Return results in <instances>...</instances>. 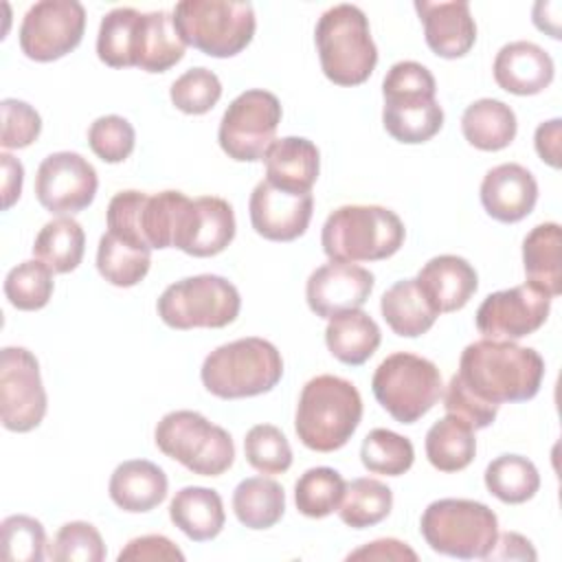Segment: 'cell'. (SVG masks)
Returning <instances> with one entry per match:
<instances>
[{
    "mask_svg": "<svg viewBox=\"0 0 562 562\" xmlns=\"http://www.w3.org/2000/svg\"><path fill=\"white\" fill-rule=\"evenodd\" d=\"M415 11L424 24L426 44L437 57L457 59L470 53V48L476 42V24L465 0H417Z\"/></svg>",
    "mask_w": 562,
    "mask_h": 562,
    "instance_id": "21",
    "label": "cell"
},
{
    "mask_svg": "<svg viewBox=\"0 0 562 562\" xmlns=\"http://www.w3.org/2000/svg\"><path fill=\"white\" fill-rule=\"evenodd\" d=\"M169 481L160 465L147 459H130L114 468L108 494L112 503L130 514L151 512L167 498Z\"/></svg>",
    "mask_w": 562,
    "mask_h": 562,
    "instance_id": "25",
    "label": "cell"
},
{
    "mask_svg": "<svg viewBox=\"0 0 562 562\" xmlns=\"http://www.w3.org/2000/svg\"><path fill=\"white\" fill-rule=\"evenodd\" d=\"M283 375L279 349L259 336L237 338L213 349L200 369L204 389L220 400L255 397L272 391Z\"/></svg>",
    "mask_w": 562,
    "mask_h": 562,
    "instance_id": "5",
    "label": "cell"
},
{
    "mask_svg": "<svg viewBox=\"0 0 562 562\" xmlns=\"http://www.w3.org/2000/svg\"><path fill=\"white\" fill-rule=\"evenodd\" d=\"M147 13L132 7H116L103 15L97 35V55L110 68H130L140 64Z\"/></svg>",
    "mask_w": 562,
    "mask_h": 562,
    "instance_id": "26",
    "label": "cell"
},
{
    "mask_svg": "<svg viewBox=\"0 0 562 562\" xmlns=\"http://www.w3.org/2000/svg\"><path fill=\"white\" fill-rule=\"evenodd\" d=\"M406 237L404 222L386 206L345 204L331 211L321 231L329 261H382L393 257Z\"/></svg>",
    "mask_w": 562,
    "mask_h": 562,
    "instance_id": "3",
    "label": "cell"
},
{
    "mask_svg": "<svg viewBox=\"0 0 562 562\" xmlns=\"http://www.w3.org/2000/svg\"><path fill=\"white\" fill-rule=\"evenodd\" d=\"M86 31V9L77 0H40L22 18L20 48L33 61H55L75 50Z\"/></svg>",
    "mask_w": 562,
    "mask_h": 562,
    "instance_id": "14",
    "label": "cell"
},
{
    "mask_svg": "<svg viewBox=\"0 0 562 562\" xmlns=\"http://www.w3.org/2000/svg\"><path fill=\"white\" fill-rule=\"evenodd\" d=\"M494 81L505 92L518 97H531L549 88L553 81V59L551 55L527 40L505 44L494 57Z\"/></svg>",
    "mask_w": 562,
    "mask_h": 562,
    "instance_id": "22",
    "label": "cell"
},
{
    "mask_svg": "<svg viewBox=\"0 0 562 562\" xmlns=\"http://www.w3.org/2000/svg\"><path fill=\"white\" fill-rule=\"evenodd\" d=\"M536 558L538 553L533 544L516 531H505L496 536L492 551L485 555V560H536Z\"/></svg>",
    "mask_w": 562,
    "mask_h": 562,
    "instance_id": "53",
    "label": "cell"
},
{
    "mask_svg": "<svg viewBox=\"0 0 562 562\" xmlns=\"http://www.w3.org/2000/svg\"><path fill=\"white\" fill-rule=\"evenodd\" d=\"M375 277L362 266L347 261H329L316 268L305 283V299L310 310L321 318L358 310L373 292Z\"/></svg>",
    "mask_w": 562,
    "mask_h": 562,
    "instance_id": "18",
    "label": "cell"
},
{
    "mask_svg": "<svg viewBox=\"0 0 562 562\" xmlns=\"http://www.w3.org/2000/svg\"><path fill=\"white\" fill-rule=\"evenodd\" d=\"M48 558L55 562H101L105 560V544L92 522L72 520L55 533Z\"/></svg>",
    "mask_w": 562,
    "mask_h": 562,
    "instance_id": "46",
    "label": "cell"
},
{
    "mask_svg": "<svg viewBox=\"0 0 562 562\" xmlns=\"http://www.w3.org/2000/svg\"><path fill=\"white\" fill-rule=\"evenodd\" d=\"M437 81L419 61H397L382 81V123L400 143L430 140L443 125V110L435 99Z\"/></svg>",
    "mask_w": 562,
    "mask_h": 562,
    "instance_id": "4",
    "label": "cell"
},
{
    "mask_svg": "<svg viewBox=\"0 0 562 562\" xmlns=\"http://www.w3.org/2000/svg\"><path fill=\"white\" fill-rule=\"evenodd\" d=\"M2 136L0 145L4 149H22L37 140L42 132V119L33 105L20 99H2Z\"/></svg>",
    "mask_w": 562,
    "mask_h": 562,
    "instance_id": "49",
    "label": "cell"
},
{
    "mask_svg": "<svg viewBox=\"0 0 562 562\" xmlns=\"http://www.w3.org/2000/svg\"><path fill=\"white\" fill-rule=\"evenodd\" d=\"M2 162V209H11L20 193H22V180H24V167L20 160H15L11 154H0Z\"/></svg>",
    "mask_w": 562,
    "mask_h": 562,
    "instance_id": "54",
    "label": "cell"
},
{
    "mask_svg": "<svg viewBox=\"0 0 562 562\" xmlns=\"http://www.w3.org/2000/svg\"><path fill=\"white\" fill-rule=\"evenodd\" d=\"M380 342L382 334L378 323L360 307L331 316L325 327L329 353L349 367L364 364L378 351Z\"/></svg>",
    "mask_w": 562,
    "mask_h": 562,
    "instance_id": "28",
    "label": "cell"
},
{
    "mask_svg": "<svg viewBox=\"0 0 562 562\" xmlns=\"http://www.w3.org/2000/svg\"><path fill=\"white\" fill-rule=\"evenodd\" d=\"M195 200L182 191L145 193L140 204V233L151 250L178 248L187 252L195 226Z\"/></svg>",
    "mask_w": 562,
    "mask_h": 562,
    "instance_id": "19",
    "label": "cell"
},
{
    "mask_svg": "<svg viewBox=\"0 0 562 562\" xmlns=\"http://www.w3.org/2000/svg\"><path fill=\"white\" fill-rule=\"evenodd\" d=\"M195 226L189 241L187 255L191 257H215L228 248L235 237V213L233 206L217 195L195 198Z\"/></svg>",
    "mask_w": 562,
    "mask_h": 562,
    "instance_id": "36",
    "label": "cell"
},
{
    "mask_svg": "<svg viewBox=\"0 0 562 562\" xmlns=\"http://www.w3.org/2000/svg\"><path fill=\"white\" fill-rule=\"evenodd\" d=\"M360 461L371 474L400 476L411 470L415 448L408 437L389 428H373L360 446Z\"/></svg>",
    "mask_w": 562,
    "mask_h": 562,
    "instance_id": "40",
    "label": "cell"
},
{
    "mask_svg": "<svg viewBox=\"0 0 562 562\" xmlns=\"http://www.w3.org/2000/svg\"><path fill=\"white\" fill-rule=\"evenodd\" d=\"M88 145L97 158L116 165L130 158L136 145V132L132 123L119 114H105L90 123Z\"/></svg>",
    "mask_w": 562,
    "mask_h": 562,
    "instance_id": "47",
    "label": "cell"
},
{
    "mask_svg": "<svg viewBox=\"0 0 562 562\" xmlns=\"http://www.w3.org/2000/svg\"><path fill=\"white\" fill-rule=\"evenodd\" d=\"M220 97L222 81L213 70L204 66L189 68L169 88L171 103L184 114H206L215 108Z\"/></svg>",
    "mask_w": 562,
    "mask_h": 562,
    "instance_id": "45",
    "label": "cell"
},
{
    "mask_svg": "<svg viewBox=\"0 0 562 562\" xmlns=\"http://www.w3.org/2000/svg\"><path fill=\"white\" fill-rule=\"evenodd\" d=\"M415 281L437 314L465 307L479 288L476 270L459 255L432 257L422 266Z\"/></svg>",
    "mask_w": 562,
    "mask_h": 562,
    "instance_id": "23",
    "label": "cell"
},
{
    "mask_svg": "<svg viewBox=\"0 0 562 562\" xmlns=\"http://www.w3.org/2000/svg\"><path fill=\"white\" fill-rule=\"evenodd\" d=\"M187 44L180 40L173 18L167 11L147 13L145 42L138 68L145 72H167L184 57Z\"/></svg>",
    "mask_w": 562,
    "mask_h": 562,
    "instance_id": "41",
    "label": "cell"
},
{
    "mask_svg": "<svg viewBox=\"0 0 562 562\" xmlns=\"http://www.w3.org/2000/svg\"><path fill=\"white\" fill-rule=\"evenodd\" d=\"M371 391L395 422L415 424L439 402L443 384L435 362L417 353L395 351L378 364Z\"/></svg>",
    "mask_w": 562,
    "mask_h": 562,
    "instance_id": "10",
    "label": "cell"
},
{
    "mask_svg": "<svg viewBox=\"0 0 562 562\" xmlns=\"http://www.w3.org/2000/svg\"><path fill=\"white\" fill-rule=\"evenodd\" d=\"M169 518L193 542L217 538L226 522L222 496L215 490L200 485H189L176 492L169 503Z\"/></svg>",
    "mask_w": 562,
    "mask_h": 562,
    "instance_id": "27",
    "label": "cell"
},
{
    "mask_svg": "<svg viewBox=\"0 0 562 562\" xmlns=\"http://www.w3.org/2000/svg\"><path fill=\"white\" fill-rule=\"evenodd\" d=\"M149 266L151 248L127 241L110 231L101 235L97 248V270L108 283L116 288H132L147 277Z\"/></svg>",
    "mask_w": 562,
    "mask_h": 562,
    "instance_id": "35",
    "label": "cell"
},
{
    "mask_svg": "<svg viewBox=\"0 0 562 562\" xmlns=\"http://www.w3.org/2000/svg\"><path fill=\"white\" fill-rule=\"evenodd\" d=\"M522 266L527 281L551 299L562 292V228L555 222L533 226L522 239Z\"/></svg>",
    "mask_w": 562,
    "mask_h": 562,
    "instance_id": "29",
    "label": "cell"
},
{
    "mask_svg": "<svg viewBox=\"0 0 562 562\" xmlns=\"http://www.w3.org/2000/svg\"><path fill=\"white\" fill-rule=\"evenodd\" d=\"M46 547L44 525L26 514L7 516L0 525V555L7 562H42Z\"/></svg>",
    "mask_w": 562,
    "mask_h": 562,
    "instance_id": "43",
    "label": "cell"
},
{
    "mask_svg": "<svg viewBox=\"0 0 562 562\" xmlns=\"http://www.w3.org/2000/svg\"><path fill=\"white\" fill-rule=\"evenodd\" d=\"M419 531L426 544L441 555L485 560L498 536V518L485 503L439 498L424 509Z\"/></svg>",
    "mask_w": 562,
    "mask_h": 562,
    "instance_id": "8",
    "label": "cell"
},
{
    "mask_svg": "<svg viewBox=\"0 0 562 562\" xmlns=\"http://www.w3.org/2000/svg\"><path fill=\"white\" fill-rule=\"evenodd\" d=\"M263 162L266 180L290 193H310L321 171L318 147L303 136H283L274 140L268 147Z\"/></svg>",
    "mask_w": 562,
    "mask_h": 562,
    "instance_id": "24",
    "label": "cell"
},
{
    "mask_svg": "<svg viewBox=\"0 0 562 562\" xmlns=\"http://www.w3.org/2000/svg\"><path fill=\"white\" fill-rule=\"evenodd\" d=\"M156 310L171 329H220L239 316L241 296L220 274H195L167 285L156 301Z\"/></svg>",
    "mask_w": 562,
    "mask_h": 562,
    "instance_id": "11",
    "label": "cell"
},
{
    "mask_svg": "<svg viewBox=\"0 0 562 562\" xmlns=\"http://www.w3.org/2000/svg\"><path fill=\"white\" fill-rule=\"evenodd\" d=\"M97 187L94 167L77 151L48 154L35 173V198L55 215H72L88 209Z\"/></svg>",
    "mask_w": 562,
    "mask_h": 562,
    "instance_id": "16",
    "label": "cell"
},
{
    "mask_svg": "<svg viewBox=\"0 0 562 562\" xmlns=\"http://www.w3.org/2000/svg\"><path fill=\"white\" fill-rule=\"evenodd\" d=\"M424 446L430 465L439 472H461L476 454L474 430L454 415L435 422L426 432Z\"/></svg>",
    "mask_w": 562,
    "mask_h": 562,
    "instance_id": "33",
    "label": "cell"
},
{
    "mask_svg": "<svg viewBox=\"0 0 562 562\" xmlns=\"http://www.w3.org/2000/svg\"><path fill=\"white\" fill-rule=\"evenodd\" d=\"M549 310L551 296L527 281L487 294L474 314V323L485 338L518 340L538 331L549 318Z\"/></svg>",
    "mask_w": 562,
    "mask_h": 562,
    "instance_id": "15",
    "label": "cell"
},
{
    "mask_svg": "<svg viewBox=\"0 0 562 562\" xmlns=\"http://www.w3.org/2000/svg\"><path fill=\"white\" fill-rule=\"evenodd\" d=\"M538 202V182L533 173L518 162L492 167L481 182V204L485 213L503 224L525 220Z\"/></svg>",
    "mask_w": 562,
    "mask_h": 562,
    "instance_id": "20",
    "label": "cell"
},
{
    "mask_svg": "<svg viewBox=\"0 0 562 562\" xmlns=\"http://www.w3.org/2000/svg\"><path fill=\"white\" fill-rule=\"evenodd\" d=\"M250 224L257 235L270 241H294L301 237L314 213L312 193H290L261 180L248 200Z\"/></svg>",
    "mask_w": 562,
    "mask_h": 562,
    "instance_id": "17",
    "label": "cell"
},
{
    "mask_svg": "<svg viewBox=\"0 0 562 562\" xmlns=\"http://www.w3.org/2000/svg\"><path fill=\"white\" fill-rule=\"evenodd\" d=\"M233 512L248 529H270L283 518L285 492L274 479H244L233 492Z\"/></svg>",
    "mask_w": 562,
    "mask_h": 562,
    "instance_id": "32",
    "label": "cell"
},
{
    "mask_svg": "<svg viewBox=\"0 0 562 562\" xmlns=\"http://www.w3.org/2000/svg\"><path fill=\"white\" fill-rule=\"evenodd\" d=\"M314 42L323 75L336 86L364 83L378 64L369 20L356 4L329 7L316 22Z\"/></svg>",
    "mask_w": 562,
    "mask_h": 562,
    "instance_id": "6",
    "label": "cell"
},
{
    "mask_svg": "<svg viewBox=\"0 0 562 562\" xmlns=\"http://www.w3.org/2000/svg\"><path fill=\"white\" fill-rule=\"evenodd\" d=\"M156 448L200 476H220L235 461L233 437L198 411H171L154 428Z\"/></svg>",
    "mask_w": 562,
    "mask_h": 562,
    "instance_id": "9",
    "label": "cell"
},
{
    "mask_svg": "<svg viewBox=\"0 0 562 562\" xmlns=\"http://www.w3.org/2000/svg\"><path fill=\"white\" fill-rule=\"evenodd\" d=\"M457 375L479 397L496 406L527 402L542 386L544 360L536 349L514 340L483 338L461 351Z\"/></svg>",
    "mask_w": 562,
    "mask_h": 562,
    "instance_id": "1",
    "label": "cell"
},
{
    "mask_svg": "<svg viewBox=\"0 0 562 562\" xmlns=\"http://www.w3.org/2000/svg\"><path fill=\"white\" fill-rule=\"evenodd\" d=\"M86 250V233L81 224L68 215H59L46 222L33 244V255L46 263L53 272L66 274L72 272Z\"/></svg>",
    "mask_w": 562,
    "mask_h": 562,
    "instance_id": "34",
    "label": "cell"
},
{
    "mask_svg": "<svg viewBox=\"0 0 562 562\" xmlns=\"http://www.w3.org/2000/svg\"><path fill=\"white\" fill-rule=\"evenodd\" d=\"M123 560H184V553L167 538L160 533H147L140 538L130 540L121 553L119 562Z\"/></svg>",
    "mask_w": 562,
    "mask_h": 562,
    "instance_id": "50",
    "label": "cell"
},
{
    "mask_svg": "<svg viewBox=\"0 0 562 562\" xmlns=\"http://www.w3.org/2000/svg\"><path fill=\"white\" fill-rule=\"evenodd\" d=\"M171 18L187 46L217 59L241 53L257 29L252 4L235 0H182Z\"/></svg>",
    "mask_w": 562,
    "mask_h": 562,
    "instance_id": "7",
    "label": "cell"
},
{
    "mask_svg": "<svg viewBox=\"0 0 562 562\" xmlns=\"http://www.w3.org/2000/svg\"><path fill=\"white\" fill-rule=\"evenodd\" d=\"M391 487L378 479L360 476L345 485V494L338 505V516L351 529H367L382 522L391 514Z\"/></svg>",
    "mask_w": 562,
    "mask_h": 562,
    "instance_id": "38",
    "label": "cell"
},
{
    "mask_svg": "<svg viewBox=\"0 0 562 562\" xmlns=\"http://www.w3.org/2000/svg\"><path fill=\"white\" fill-rule=\"evenodd\" d=\"M560 140H562V121L560 119L544 121L536 127V134H533L536 151L553 169L560 167V147H562Z\"/></svg>",
    "mask_w": 562,
    "mask_h": 562,
    "instance_id": "52",
    "label": "cell"
},
{
    "mask_svg": "<svg viewBox=\"0 0 562 562\" xmlns=\"http://www.w3.org/2000/svg\"><path fill=\"white\" fill-rule=\"evenodd\" d=\"M380 312L386 325L402 338H417L426 334L439 316L415 279L395 281L382 294Z\"/></svg>",
    "mask_w": 562,
    "mask_h": 562,
    "instance_id": "31",
    "label": "cell"
},
{
    "mask_svg": "<svg viewBox=\"0 0 562 562\" xmlns=\"http://www.w3.org/2000/svg\"><path fill=\"white\" fill-rule=\"evenodd\" d=\"M281 114L279 99L268 90L252 88L237 94L220 121L217 140L222 151L237 162L263 160L274 143Z\"/></svg>",
    "mask_w": 562,
    "mask_h": 562,
    "instance_id": "12",
    "label": "cell"
},
{
    "mask_svg": "<svg viewBox=\"0 0 562 562\" xmlns=\"http://www.w3.org/2000/svg\"><path fill=\"white\" fill-rule=\"evenodd\" d=\"M53 270L40 259H29L9 270L4 279V296L15 310L35 312L48 305L53 296Z\"/></svg>",
    "mask_w": 562,
    "mask_h": 562,
    "instance_id": "42",
    "label": "cell"
},
{
    "mask_svg": "<svg viewBox=\"0 0 562 562\" xmlns=\"http://www.w3.org/2000/svg\"><path fill=\"white\" fill-rule=\"evenodd\" d=\"M345 485L347 483L338 470L327 465L310 468L294 483L296 509L307 518H325L338 512Z\"/></svg>",
    "mask_w": 562,
    "mask_h": 562,
    "instance_id": "39",
    "label": "cell"
},
{
    "mask_svg": "<svg viewBox=\"0 0 562 562\" xmlns=\"http://www.w3.org/2000/svg\"><path fill=\"white\" fill-rule=\"evenodd\" d=\"M465 140L481 151H501L516 138L518 121L514 110L498 99H479L461 116Z\"/></svg>",
    "mask_w": 562,
    "mask_h": 562,
    "instance_id": "30",
    "label": "cell"
},
{
    "mask_svg": "<svg viewBox=\"0 0 562 562\" xmlns=\"http://www.w3.org/2000/svg\"><path fill=\"white\" fill-rule=\"evenodd\" d=\"M441 395L446 413L465 422L472 430H483L492 426L498 415V406L479 397L472 389H468V384L457 373L450 378L446 393Z\"/></svg>",
    "mask_w": 562,
    "mask_h": 562,
    "instance_id": "48",
    "label": "cell"
},
{
    "mask_svg": "<svg viewBox=\"0 0 562 562\" xmlns=\"http://www.w3.org/2000/svg\"><path fill=\"white\" fill-rule=\"evenodd\" d=\"M362 419V397L358 389L338 375L323 373L305 382L294 430L301 443L314 452L340 450Z\"/></svg>",
    "mask_w": 562,
    "mask_h": 562,
    "instance_id": "2",
    "label": "cell"
},
{
    "mask_svg": "<svg viewBox=\"0 0 562 562\" xmlns=\"http://www.w3.org/2000/svg\"><path fill=\"white\" fill-rule=\"evenodd\" d=\"M46 406L37 358L26 347H4L0 351L2 426L11 432H29L42 424Z\"/></svg>",
    "mask_w": 562,
    "mask_h": 562,
    "instance_id": "13",
    "label": "cell"
},
{
    "mask_svg": "<svg viewBox=\"0 0 562 562\" xmlns=\"http://www.w3.org/2000/svg\"><path fill=\"white\" fill-rule=\"evenodd\" d=\"M483 481L487 492L507 505L527 503L540 490L538 468L520 454H501L490 461Z\"/></svg>",
    "mask_w": 562,
    "mask_h": 562,
    "instance_id": "37",
    "label": "cell"
},
{
    "mask_svg": "<svg viewBox=\"0 0 562 562\" xmlns=\"http://www.w3.org/2000/svg\"><path fill=\"white\" fill-rule=\"evenodd\" d=\"M246 461L261 474H283L292 465L288 437L272 424H257L244 439Z\"/></svg>",
    "mask_w": 562,
    "mask_h": 562,
    "instance_id": "44",
    "label": "cell"
},
{
    "mask_svg": "<svg viewBox=\"0 0 562 562\" xmlns=\"http://www.w3.org/2000/svg\"><path fill=\"white\" fill-rule=\"evenodd\" d=\"M347 560H397V562L411 560V562H415L417 553L402 540L380 538V540L367 542L364 547L351 551L347 555Z\"/></svg>",
    "mask_w": 562,
    "mask_h": 562,
    "instance_id": "51",
    "label": "cell"
}]
</instances>
